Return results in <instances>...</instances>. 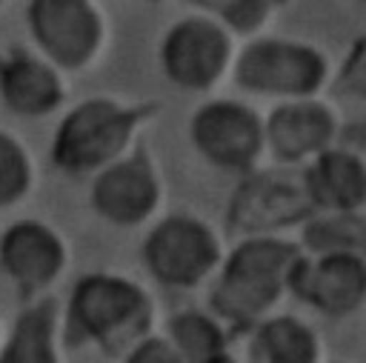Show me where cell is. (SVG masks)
Returning <instances> with one entry per match:
<instances>
[{
  "label": "cell",
  "mask_w": 366,
  "mask_h": 363,
  "mask_svg": "<svg viewBox=\"0 0 366 363\" xmlns=\"http://www.w3.org/2000/svg\"><path fill=\"white\" fill-rule=\"evenodd\" d=\"M297 252L280 240H249L226 263L223 280L217 283L212 303L214 309L234 320L249 323L263 309L274 303L286 283H292Z\"/></svg>",
  "instance_id": "obj_1"
},
{
  "label": "cell",
  "mask_w": 366,
  "mask_h": 363,
  "mask_svg": "<svg viewBox=\"0 0 366 363\" xmlns=\"http://www.w3.org/2000/svg\"><path fill=\"white\" fill-rule=\"evenodd\" d=\"M149 320L140 289L117 277L92 274L71 294V329L80 340L92 337L106 349L126 346Z\"/></svg>",
  "instance_id": "obj_2"
},
{
  "label": "cell",
  "mask_w": 366,
  "mask_h": 363,
  "mask_svg": "<svg viewBox=\"0 0 366 363\" xmlns=\"http://www.w3.org/2000/svg\"><path fill=\"white\" fill-rule=\"evenodd\" d=\"M132 123H134V114L112 103H103V100L83 103L63 120L54 137L57 166L69 171H86L112 160L123 149L132 131Z\"/></svg>",
  "instance_id": "obj_3"
},
{
  "label": "cell",
  "mask_w": 366,
  "mask_h": 363,
  "mask_svg": "<svg viewBox=\"0 0 366 363\" xmlns=\"http://www.w3.org/2000/svg\"><path fill=\"white\" fill-rule=\"evenodd\" d=\"M217 260V243L206 226L189 217H172L146 240V263L169 286L197 283Z\"/></svg>",
  "instance_id": "obj_4"
},
{
  "label": "cell",
  "mask_w": 366,
  "mask_h": 363,
  "mask_svg": "<svg viewBox=\"0 0 366 363\" xmlns=\"http://www.w3.org/2000/svg\"><path fill=\"white\" fill-rule=\"evenodd\" d=\"M315 206L317 203L306 180L300 183L286 174H257L237 189L229 220L243 232H266L303 220Z\"/></svg>",
  "instance_id": "obj_5"
},
{
  "label": "cell",
  "mask_w": 366,
  "mask_h": 363,
  "mask_svg": "<svg viewBox=\"0 0 366 363\" xmlns=\"http://www.w3.org/2000/svg\"><path fill=\"white\" fill-rule=\"evenodd\" d=\"M323 77V60L303 46L292 43H257L237 63V83L257 91L303 94Z\"/></svg>",
  "instance_id": "obj_6"
},
{
  "label": "cell",
  "mask_w": 366,
  "mask_h": 363,
  "mask_svg": "<svg viewBox=\"0 0 366 363\" xmlns=\"http://www.w3.org/2000/svg\"><path fill=\"white\" fill-rule=\"evenodd\" d=\"M29 23L37 43L63 66H80L100 37L97 17L86 0H31Z\"/></svg>",
  "instance_id": "obj_7"
},
{
  "label": "cell",
  "mask_w": 366,
  "mask_h": 363,
  "mask_svg": "<svg viewBox=\"0 0 366 363\" xmlns=\"http://www.w3.org/2000/svg\"><path fill=\"white\" fill-rule=\"evenodd\" d=\"M292 286L329 314L352 312L366 294V260L352 252H323V257L295 266Z\"/></svg>",
  "instance_id": "obj_8"
},
{
  "label": "cell",
  "mask_w": 366,
  "mask_h": 363,
  "mask_svg": "<svg viewBox=\"0 0 366 363\" xmlns=\"http://www.w3.org/2000/svg\"><path fill=\"white\" fill-rule=\"evenodd\" d=\"M194 143L200 151L226 169H243L260 149V126L254 114L234 103L206 106L194 117Z\"/></svg>",
  "instance_id": "obj_9"
},
{
  "label": "cell",
  "mask_w": 366,
  "mask_h": 363,
  "mask_svg": "<svg viewBox=\"0 0 366 363\" xmlns=\"http://www.w3.org/2000/svg\"><path fill=\"white\" fill-rule=\"evenodd\" d=\"M226 51H229L226 37L214 26L189 20V23H180L166 37L163 63L174 83L200 89V86H209L220 74L226 63Z\"/></svg>",
  "instance_id": "obj_10"
},
{
  "label": "cell",
  "mask_w": 366,
  "mask_h": 363,
  "mask_svg": "<svg viewBox=\"0 0 366 363\" xmlns=\"http://www.w3.org/2000/svg\"><path fill=\"white\" fill-rule=\"evenodd\" d=\"M0 260L23 289H37L57 274L63 249L46 226L17 223L0 243Z\"/></svg>",
  "instance_id": "obj_11"
},
{
  "label": "cell",
  "mask_w": 366,
  "mask_h": 363,
  "mask_svg": "<svg viewBox=\"0 0 366 363\" xmlns=\"http://www.w3.org/2000/svg\"><path fill=\"white\" fill-rule=\"evenodd\" d=\"M157 189L149 166L126 160L106 169L94 183V206L114 223H137L154 206Z\"/></svg>",
  "instance_id": "obj_12"
},
{
  "label": "cell",
  "mask_w": 366,
  "mask_h": 363,
  "mask_svg": "<svg viewBox=\"0 0 366 363\" xmlns=\"http://www.w3.org/2000/svg\"><path fill=\"white\" fill-rule=\"evenodd\" d=\"M309 192L317 206L355 209L366 200V169L349 151H326L306 171Z\"/></svg>",
  "instance_id": "obj_13"
},
{
  "label": "cell",
  "mask_w": 366,
  "mask_h": 363,
  "mask_svg": "<svg viewBox=\"0 0 366 363\" xmlns=\"http://www.w3.org/2000/svg\"><path fill=\"white\" fill-rule=\"evenodd\" d=\"M332 137V117L315 103L283 106L269 120V140L280 157L297 160L309 151H317Z\"/></svg>",
  "instance_id": "obj_14"
},
{
  "label": "cell",
  "mask_w": 366,
  "mask_h": 363,
  "mask_svg": "<svg viewBox=\"0 0 366 363\" xmlns=\"http://www.w3.org/2000/svg\"><path fill=\"white\" fill-rule=\"evenodd\" d=\"M0 89H3L6 103L20 114H43V111L54 109L60 100L57 77L46 66H40L29 57H17L3 66Z\"/></svg>",
  "instance_id": "obj_15"
},
{
  "label": "cell",
  "mask_w": 366,
  "mask_h": 363,
  "mask_svg": "<svg viewBox=\"0 0 366 363\" xmlns=\"http://www.w3.org/2000/svg\"><path fill=\"white\" fill-rule=\"evenodd\" d=\"M254 357L269 363H309L315 360V337L292 317H277L260 326L254 337Z\"/></svg>",
  "instance_id": "obj_16"
},
{
  "label": "cell",
  "mask_w": 366,
  "mask_h": 363,
  "mask_svg": "<svg viewBox=\"0 0 366 363\" xmlns=\"http://www.w3.org/2000/svg\"><path fill=\"white\" fill-rule=\"evenodd\" d=\"M3 360H11V363H49V360H54L51 314L46 306L31 309L17 320L14 334L9 340V349L3 352Z\"/></svg>",
  "instance_id": "obj_17"
},
{
  "label": "cell",
  "mask_w": 366,
  "mask_h": 363,
  "mask_svg": "<svg viewBox=\"0 0 366 363\" xmlns=\"http://www.w3.org/2000/svg\"><path fill=\"white\" fill-rule=\"evenodd\" d=\"M172 337L183 360H217L223 349V334L217 326L197 312L177 314L172 320Z\"/></svg>",
  "instance_id": "obj_18"
},
{
  "label": "cell",
  "mask_w": 366,
  "mask_h": 363,
  "mask_svg": "<svg viewBox=\"0 0 366 363\" xmlns=\"http://www.w3.org/2000/svg\"><path fill=\"white\" fill-rule=\"evenodd\" d=\"M306 243L317 252H352L366 260V223L355 217H332L309 226Z\"/></svg>",
  "instance_id": "obj_19"
},
{
  "label": "cell",
  "mask_w": 366,
  "mask_h": 363,
  "mask_svg": "<svg viewBox=\"0 0 366 363\" xmlns=\"http://www.w3.org/2000/svg\"><path fill=\"white\" fill-rule=\"evenodd\" d=\"M26 183H29V166L23 151L17 149L14 140L0 134V206L20 197Z\"/></svg>",
  "instance_id": "obj_20"
},
{
  "label": "cell",
  "mask_w": 366,
  "mask_h": 363,
  "mask_svg": "<svg viewBox=\"0 0 366 363\" xmlns=\"http://www.w3.org/2000/svg\"><path fill=\"white\" fill-rule=\"evenodd\" d=\"M194 3L217 11L234 29H243V31L254 29L266 14V0H194Z\"/></svg>",
  "instance_id": "obj_21"
},
{
  "label": "cell",
  "mask_w": 366,
  "mask_h": 363,
  "mask_svg": "<svg viewBox=\"0 0 366 363\" xmlns=\"http://www.w3.org/2000/svg\"><path fill=\"white\" fill-rule=\"evenodd\" d=\"M343 86L357 97H366V37L355 46V51L343 69Z\"/></svg>",
  "instance_id": "obj_22"
},
{
  "label": "cell",
  "mask_w": 366,
  "mask_h": 363,
  "mask_svg": "<svg viewBox=\"0 0 366 363\" xmlns=\"http://www.w3.org/2000/svg\"><path fill=\"white\" fill-rule=\"evenodd\" d=\"M132 360H163V363H169V360H183V357L172 346H166L160 340H152V343H143L140 352L132 354Z\"/></svg>",
  "instance_id": "obj_23"
}]
</instances>
